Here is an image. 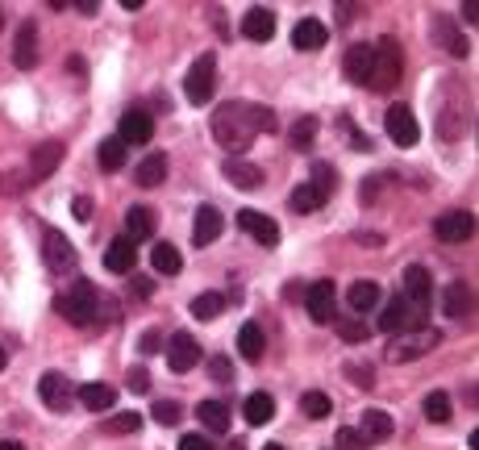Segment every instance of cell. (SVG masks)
Segmentation results:
<instances>
[{
	"instance_id": "obj_1",
	"label": "cell",
	"mask_w": 479,
	"mask_h": 450,
	"mask_svg": "<svg viewBox=\"0 0 479 450\" xmlns=\"http://www.w3.org/2000/svg\"><path fill=\"white\" fill-rule=\"evenodd\" d=\"M275 126H280L275 113L267 105H255V100H225V105H217L213 121H209L217 147L234 159L242 155V150H250V142H255L259 134H271Z\"/></svg>"
},
{
	"instance_id": "obj_2",
	"label": "cell",
	"mask_w": 479,
	"mask_h": 450,
	"mask_svg": "<svg viewBox=\"0 0 479 450\" xmlns=\"http://www.w3.org/2000/svg\"><path fill=\"white\" fill-rule=\"evenodd\" d=\"M55 309H59V317L71 325H92L100 317V292L88 280H76L71 288H63V292L55 296Z\"/></svg>"
},
{
	"instance_id": "obj_3",
	"label": "cell",
	"mask_w": 479,
	"mask_h": 450,
	"mask_svg": "<svg viewBox=\"0 0 479 450\" xmlns=\"http://www.w3.org/2000/svg\"><path fill=\"white\" fill-rule=\"evenodd\" d=\"M404 76V55H401V42L396 38H383L375 46V59H372V79H367V88L372 92H392L401 84Z\"/></svg>"
},
{
	"instance_id": "obj_4",
	"label": "cell",
	"mask_w": 479,
	"mask_h": 450,
	"mask_svg": "<svg viewBox=\"0 0 479 450\" xmlns=\"http://www.w3.org/2000/svg\"><path fill=\"white\" fill-rule=\"evenodd\" d=\"M213 88H217V55H196V63L188 67V79H184V92L192 105H209L213 100Z\"/></svg>"
},
{
	"instance_id": "obj_5",
	"label": "cell",
	"mask_w": 479,
	"mask_h": 450,
	"mask_svg": "<svg viewBox=\"0 0 479 450\" xmlns=\"http://www.w3.org/2000/svg\"><path fill=\"white\" fill-rule=\"evenodd\" d=\"M38 396H42V404H46L50 413H71L76 409V384L67 380L63 372H46L38 380Z\"/></svg>"
},
{
	"instance_id": "obj_6",
	"label": "cell",
	"mask_w": 479,
	"mask_h": 450,
	"mask_svg": "<svg viewBox=\"0 0 479 450\" xmlns=\"http://www.w3.org/2000/svg\"><path fill=\"white\" fill-rule=\"evenodd\" d=\"M42 259H46L50 275H71V271H76V263H79L76 246H71L59 230H50V234L42 238Z\"/></svg>"
},
{
	"instance_id": "obj_7",
	"label": "cell",
	"mask_w": 479,
	"mask_h": 450,
	"mask_svg": "<svg viewBox=\"0 0 479 450\" xmlns=\"http://www.w3.org/2000/svg\"><path fill=\"white\" fill-rule=\"evenodd\" d=\"M417 325H421V309H417V304H409L404 296L383 301V309H380V330L383 333H404V330H417Z\"/></svg>"
},
{
	"instance_id": "obj_8",
	"label": "cell",
	"mask_w": 479,
	"mask_h": 450,
	"mask_svg": "<svg viewBox=\"0 0 479 450\" xmlns=\"http://www.w3.org/2000/svg\"><path fill=\"white\" fill-rule=\"evenodd\" d=\"M304 313L313 317L317 325H330L338 317V292H333L330 280H317L309 292H304Z\"/></svg>"
},
{
	"instance_id": "obj_9",
	"label": "cell",
	"mask_w": 479,
	"mask_h": 450,
	"mask_svg": "<svg viewBox=\"0 0 479 450\" xmlns=\"http://www.w3.org/2000/svg\"><path fill=\"white\" fill-rule=\"evenodd\" d=\"M388 134L396 147H417V138H421V126H417V113H413L409 105H388Z\"/></svg>"
},
{
	"instance_id": "obj_10",
	"label": "cell",
	"mask_w": 479,
	"mask_h": 450,
	"mask_svg": "<svg viewBox=\"0 0 479 450\" xmlns=\"http://www.w3.org/2000/svg\"><path fill=\"white\" fill-rule=\"evenodd\" d=\"M63 142H42V147H34V155H30V167H25V179L30 184H42L46 176H55L59 171V163H63Z\"/></svg>"
},
{
	"instance_id": "obj_11",
	"label": "cell",
	"mask_w": 479,
	"mask_h": 450,
	"mask_svg": "<svg viewBox=\"0 0 479 450\" xmlns=\"http://www.w3.org/2000/svg\"><path fill=\"white\" fill-rule=\"evenodd\" d=\"M433 234H438L442 242H467V238H475V217H471L467 209H450V213H442L438 221H433Z\"/></svg>"
},
{
	"instance_id": "obj_12",
	"label": "cell",
	"mask_w": 479,
	"mask_h": 450,
	"mask_svg": "<svg viewBox=\"0 0 479 450\" xmlns=\"http://www.w3.org/2000/svg\"><path fill=\"white\" fill-rule=\"evenodd\" d=\"M196 363H200V343H196L192 333H176L167 343V367L176 375H184V372H192Z\"/></svg>"
},
{
	"instance_id": "obj_13",
	"label": "cell",
	"mask_w": 479,
	"mask_h": 450,
	"mask_svg": "<svg viewBox=\"0 0 479 450\" xmlns=\"http://www.w3.org/2000/svg\"><path fill=\"white\" fill-rule=\"evenodd\" d=\"M117 138L126 142V147H147L150 138H155V121H150V113H142V108H126Z\"/></svg>"
},
{
	"instance_id": "obj_14",
	"label": "cell",
	"mask_w": 479,
	"mask_h": 450,
	"mask_svg": "<svg viewBox=\"0 0 479 450\" xmlns=\"http://www.w3.org/2000/svg\"><path fill=\"white\" fill-rule=\"evenodd\" d=\"M238 230L250 234L259 246H275V242H280V225H275L267 213H255V209H242V213H238Z\"/></svg>"
},
{
	"instance_id": "obj_15",
	"label": "cell",
	"mask_w": 479,
	"mask_h": 450,
	"mask_svg": "<svg viewBox=\"0 0 479 450\" xmlns=\"http://www.w3.org/2000/svg\"><path fill=\"white\" fill-rule=\"evenodd\" d=\"M13 63H17V71L38 67V26L34 21H21L17 42H13Z\"/></svg>"
},
{
	"instance_id": "obj_16",
	"label": "cell",
	"mask_w": 479,
	"mask_h": 450,
	"mask_svg": "<svg viewBox=\"0 0 479 450\" xmlns=\"http://www.w3.org/2000/svg\"><path fill=\"white\" fill-rule=\"evenodd\" d=\"M433 346H438V330H421V338H417V333H413V338H392L388 359L404 363V359H417V354L433 351Z\"/></svg>"
},
{
	"instance_id": "obj_17",
	"label": "cell",
	"mask_w": 479,
	"mask_h": 450,
	"mask_svg": "<svg viewBox=\"0 0 479 450\" xmlns=\"http://www.w3.org/2000/svg\"><path fill=\"white\" fill-rule=\"evenodd\" d=\"M430 296H433V280H430V271H425L421 263L404 267V301H409V304H417L421 313H425V304H430Z\"/></svg>"
},
{
	"instance_id": "obj_18",
	"label": "cell",
	"mask_w": 479,
	"mask_h": 450,
	"mask_svg": "<svg viewBox=\"0 0 479 450\" xmlns=\"http://www.w3.org/2000/svg\"><path fill=\"white\" fill-rule=\"evenodd\" d=\"M471 309H475V292H471L463 280H450L446 288H442V313L446 317H471Z\"/></svg>"
},
{
	"instance_id": "obj_19",
	"label": "cell",
	"mask_w": 479,
	"mask_h": 450,
	"mask_svg": "<svg viewBox=\"0 0 479 450\" xmlns=\"http://www.w3.org/2000/svg\"><path fill=\"white\" fill-rule=\"evenodd\" d=\"M372 59H375V46H351L342 59V76L351 79V84H362L367 88V79H372Z\"/></svg>"
},
{
	"instance_id": "obj_20",
	"label": "cell",
	"mask_w": 479,
	"mask_h": 450,
	"mask_svg": "<svg viewBox=\"0 0 479 450\" xmlns=\"http://www.w3.org/2000/svg\"><path fill=\"white\" fill-rule=\"evenodd\" d=\"M221 209L217 205H200L196 209V225H192V242L196 246H213L221 238Z\"/></svg>"
},
{
	"instance_id": "obj_21",
	"label": "cell",
	"mask_w": 479,
	"mask_h": 450,
	"mask_svg": "<svg viewBox=\"0 0 479 450\" xmlns=\"http://www.w3.org/2000/svg\"><path fill=\"white\" fill-rule=\"evenodd\" d=\"M242 38L259 42V46H263V42H271L275 38V13L263 9V5H259V9H250L242 17Z\"/></svg>"
},
{
	"instance_id": "obj_22",
	"label": "cell",
	"mask_w": 479,
	"mask_h": 450,
	"mask_svg": "<svg viewBox=\"0 0 479 450\" xmlns=\"http://www.w3.org/2000/svg\"><path fill=\"white\" fill-rule=\"evenodd\" d=\"M155 230H158V217H155V209H150V205H134L126 213V238L134 246L142 242V238H150Z\"/></svg>"
},
{
	"instance_id": "obj_23",
	"label": "cell",
	"mask_w": 479,
	"mask_h": 450,
	"mask_svg": "<svg viewBox=\"0 0 479 450\" xmlns=\"http://www.w3.org/2000/svg\"><path fill=\"white\" fill-rule=\"evenodd\" d=\"M325 42H330V30H325L317 17L296 21V30H292V46L296 50H321Z\"/></svg>"
},
{
	"instance_id": "obj_24",
	"label": "cell",
	"mask_w": 479,
	"mask_h": 450,
	"mask_svg": "<svg viewBox=\"0 0 479 450\" xmlns=\"http://www.w3.org/2000/svg\"><path fill=\"white\" fill-rule=\"evenodd\" d=\"M134 263H138V246L129 242V238H117V242L105 251V271H113V275H129Z\"/></svg>"
},
{
	"instance_id": "obj_25",
	"label": "cell",
	"mask_w": 479,
	"mask_h": 450,
	"mask_svg": "<svg viewBox=\"0 0 479 450\" xmlns=\"http://www.w3.org/2000/svg\"><path fill=\"white\" fill-rule=\"evenodd\" d=\"M76 404H84L92 413H108L117 404V392L108 388V384H84V388H76Z\"/></svg>"
},
{
	"instance_id": "obj_26",
	"label": "cell",
	"mask_w": 479,
	"mask_h": 450,
	"mask_svg": "<svg viewBox=\"0 0 479 450\" xmlns=\"http://www.w3.org/2000/svg\"><path fill=\"white\" fill-rule=\"evenodd\" d=\"M225 184H229V188H242V192H250V188L263 184V171H259L255 163L229 159V163H225Z\"/></svg>"
},
{
	"instance_id": "obj_27",
	"label": "cell",
	"mask_w": 479,
	"mask_h": 450,
	"mask_svg": "<svg viewBox=\"0 0 479 450\" xmlns=\"http://www.w3.org/2000/svg\"><path fill=\"white\" fill-rule=\"evenodd\" d=\"M163 179H167V155L163 150H155V155H147L142 163H138V171H134L138 188H158Z\"/></svg>"
},
{
	"instance_id": "obj_28",
	"label": "cell",
	"mask_w": 479,
	"mask_h": 450,
	"mask_svg": "<svg viewBox=\"0 0 479 450\" xmlns=\"http://www.w3.org/2000/svg\"><path fill=\"white\" fill-rule=\"evenodd\" d=\"M242 417H246V425H267V421L275 417L271 392H250V396L242 401Z\"/></svg>"
},
{
	"instance_id": "obj_29",
	"label": "cell",
	"mask_w": 479,
	"mask_h": 450,
	"mask_svg": "<svg viewBox=\"0 0 479 450\" xmlns=\"http://www.w3.org/2000/svg\"><path fill=\"white\" fill-rule=\"evenodd\" d=\"M433 34H438V46L442 50H450V55H454V59H463V55H467V38H463V30L459 26H450L446 17H433Z\"/></svg>"
},
{
	"instance_id": "obj_30",
	"label": "cell",
	"mask_w": 479,
	"mask_h": 450,
	"mask_svg": "<svg viewBox=\"0 0 479 450\" xmlns=\"http://www.w3.org/2000/svg\"><path fill=\"white\" fill-rule=\"evenodd\" d=\"M196 417H200V425L213 430V434L229 430V404H225V401H200V404H196Z\"/></svg>"
},
{
	"instance_id": "obj_31",
	"label": "cell",
	"mask_w": 479,
	"mask_h": 450,
	"mask_svg": "<svg viewBox=\"0 0 479 450\" xmlns=\"http://www.w3.org/2000/svg\"><path fill=\"white\" fill-rule=\"evenodd\" d=\"M359 430H362V438H367V442H383V438H392L396 421H392L383 409H367V413H362V425H359Z\"/></svg>"
},
{
	"instance_id": "obj_32",
	"label": "cell",
	"mask_w": 479,
	"mask_h": 450,
	"mask_svg": "<svg viewBox=\"0 0 479 450\" xmlns=\"http://www.w3.org/2000/svg\"><path fill=\"white\" fill-rule=\"evenodd\" d=\"M263 351H267V338H263V330H259L255 322H246L242 330H238V354L242 359H263Z\"/></svg>"
},
{
	"instance_id": "obj_33",
	"label": "cell",
	"mask_w": 479,
	"mask_h": 450,
	"mask_svg": "<svg viewBox=\"0 0 479 450\" xmlns=\"http://www.w3.org/2000/svg\"><path fill=\"white\" fill-rule=\"evenodd\" d=\"M150 267L163 275H179L184 271V259H179V251L171 242H155L150 246Z\"/></svg>"
},
{
	"instance_id": "obj_34",
	"label": "cell",
	"mask_w": 479,
	"mask_h": 450,
	"mask_svg": "<svg viewBox=\"0 0 479 450\" xmlns=\"http://www.w3.org/2000/svg\"><path fill=\"white\" fill-rule=\"evenodd\" d=\"M229 304H225V296L221 292H200L192 301V317L196 322H213V317H221Z\"/></svg>"
},
{
	"instance_id": "obj_35",
	"label": "cell",
	"mask_w": 479,
	"mask_h": 450,
	"mask_svg": "<svg viewBox=\"0 0 479 450\" xmlns=\"http://www.w3.org/2000/svg\"><path fill=\"white\" fill-rule=\"evenodd\" d=\"M288 142H292V150H313V142H317V118H296L292 129H288Z\"/></svg>"
},
{
	"instance_id": "obj_36",
	"label": "cell",
	"mask_w": 479,
	"mask_h": 450,
	"mask_svg": "<svg viewBox=\"0 0 479 450\" xmlns=\"http://www.w3.org/2000/svg\"><path fill=\"white\" fill-rule=\"evenodd\" d=\"M375 304H380V288H375L372 280L351 284V309H354V313H372Z\"/></svg>"
},
{
	"instance_id": "obj_37",
	"label": "cell",
	"mask_w": 479,
	"mask_h": 450,
	"mask_svg": "<svg viewBox=\"0 0 479 450\" xmlns=\"http://www.w3.org/2000/svg\"><path fill=\"white\" fill-rule=\"evenodd\" d=\"M321 205H325V196L317 192L313 184H301V188H292V209H296V213H301V217L317 213V209H321Z\"/></svg>"
},
{
	"instance_id": "obj_38",
	"label": "cell",
	"mask_w": 479,
	"mask_h": 450,
	"mask_svg": "<svg viewBox=\"0 0 479 450\" xmlns=\"http://www.w3.org/2000/svg\"><path fill=\"white\" fill-rule=\"evenodd\" d=\"M126 155H129V147L121 142V138H105V142H100V167H105V171L126 167Z\"/></svg>"
},
{
	"instance_id": "obj_39",
	"label": "cell",
	"mask_w": 479,
	"mask_h": 450,
	"mask_svg": "<svg viewBox=\"0 0 479 450\" xmlns=\"http://www.w3.org/2000/svg\"><path fill=\"white\" fill-rule=\"evenodd\" d=\"M301 413H304V417H313V421H325L333 413V401L325 396V392H304V396H301Z\"/></svg>"
},
{
	"instance_id": "obj_40",
	"label": "cell",
	"mask_w": 479,
	"mask_h": 450,
	"mask_svg": "<svg viewBox=\"0 0 479 450\" xmlns=\"http://www.w3.org/2000/svg\"><path fill=\"white\" fill-rule=\"evenodd\" d=\"M450 413H454V409H450V396H446V392H430V396H425V417H430L433 425H446Z\"/></svg>"
},
{
	"instance_id": "obj_41",
	"label": "cell",
	"mask_w": 479,
	"mask_h": 450,
	"mask_svg": "<svg viewBox=\"0 0 479 450\" xmlns=\"http://www.w3.org/2000/svg\"><path fill=\"white\" fill-rule=\"evenodd\" d=\"M309 184H313L317 192H321L325 200H330V192L338 188V176H333V167H330V163H317V167H313V179H309Z\"/></svg>"
},
{
	"instance_id": "obj_42",
	"label": "cell",
	"mask_w": 479,
	"mask_h": 450,
	"mask_svg": "<svg viewBox=\"0 0 479 450\" xmlns=\"http://www.w3.org/2000/svg\"><path fill=\"white\" fill-rule=\"evenodd\" d=\"M105 430L108 434H138L142 430V417H138V413H117V417L105 421Z\"/></svg>"
},
{
	"instance_id": "obj_43",
	"label": "cell",
	"mask_w": 479,
	"mask_h": 450,
	"mask_svg": "<svg viewBox=\"0 0 479 450\" xmlns=\"http://www.w3.org/2000/svg\"><path fill=\"white\" fill-rule=\"evenodd\" d=\"M150 417H155L158 425H179V417H184V409H179L176 401H158V404H150Z\"/></svg>"
},
{
	"instance_id": "obj_44",
	"label": "cell",
	"mask_w": 479,
	"mask_h": 450,
	"mask_svg": "<svg viewBox=\"0 0 479 450\" xmlns=\"http://www.w3.org/2000/svg\"><path fill=\"white\" fill-rule=\"evenodd\" d=\"M338 446L342 450H372V442L362 438V430H351V425H346V430H338Z\"/></svg>"
},
{
	"instance_id": "obj_45",
	"label": "cell",
	"mask_w": 479,
	"mask_h": 450,
	"mask_svg": "<svg viewBox=\"0 0 479 450\" xmlns=\"http://www.w3.org/2000/svg\"><path fill=\"white\" fill-rule=\"evenodd\" d=\"M209 375L221 380V384H229V380H234V363L225 359V354H217V359H209Z\"/></svg>"
},
{
	"instance_id": "obj_46",
	"label": "cell",
	"mask_w": 479,
	"mask_h": 450,
	"mask_svg": "<svg viewBox=\"0 0 479 450\" xmlns=\"http://www.w3.org/2000/svg\"><path fill=\"white\" fill-rule=\"evenodd\" d=\"M138 351H142V354H158V351H163V333H158V330H147L142 338H138Z\"/></svg>"
},
{
	"instance_id": "obj_47",
	"label": "cell",
	"mask_w": 479,
	"mask_h": 450,
	"mask_svg": "<svg viewBox=\"0 0 479 450\" xmlns=\"http://www.w3.org/2000/svg\"><path fill=\"white\" fill-rule=\"evenodd\" d=\"M338 338H342V343H367V330H362L359 322H342L338 325Z\"/></svg>"
},
{
	"instance_id": "obj_48",
	"label": "cell",
	"mask_w": 479,
	"mask_h": 450,
	"mask_svg": "<svg viewBox=\"0 0 479 450\" xmlns=\"http://www.w3.org/2000/svg\"><path fill=\"white\" fill-rule=\"evenodd\" d=\"M179 450H213V438H205V434H184V438H179Z\"/></svg>"
},
{
	"instance_id": "obj_49",
	"label": "cell",
	"mask_w": 479,
	"mask_h": 450,
	"mask_svg": "<svg viewBox=\"0 0 479 450\" xmlns=\"http://www.w3.org/2000/svg\"><path fill=\"white\" fill-rule=\"evenodd\" d=\"M346 380H354L359 388H372L375 375H372V367H362V363H359V367H346Z\"/></svg>"
},
{
	"instance_id": "obj_50",
	"label": "cell",
	"mask_w": 479,
	"mask_h": 450,
	"mask_svg": "<svg viewBox=\"0 0 479 450\" xmlns=\"http://www.w3.org/2000/svg\"><path fill=\"white\" fill-rule=\"evenodd\" d=\"M71 217H76V221H92V200L88 196H76V200H71Z\"/></svg>"
},
{
	"instance_id": "obj_51",
	"label": "cell",
	"mask_w": 479,
	"mask_h": 450,
	"mask_svg": "<svg viewBox=\"0 0 479 450\" xmlns=\"http://www.w3.org/2000/svg\"><path fill=\"white\" fill-rule=\"evenodd\" d=\"M346 134H351V142H354V147H359V150H372V142H367V138H362L354 126H346Z\"/></svg>"
},
{
	"instance_id": "obj_52",
	"label": "cell",
	"mask_w": 479,
	"mask_h": 450,
	"mask_svg": "<svg viewBox=\"0 0 479 450\" xmlns=\"http://www.w3.org/2000/svg\"><path fill=\"white\" fill-rule=\"evenodd\" d=\"M129 388H134V392H147V372H134V375H129Z\"/></svg>"
},
{
	"instance_id": "obj_53",
	"label": "cell",
	"mask_w": 479,
	"mask_h": 450,
	"mask_svg": "<svg viewBox=\"0 0 479 450\" xmlns=\"http://www.w3.org/2000/svg\"><path fill=\"white\" fill-rule=\"evenodd\" d=\"M150 292H155V288H150V280H142V275H138V280H134V296H150Z\"/></svg>"
},
{
	"instance_id": "obj_54",
	"label": "cell",
	"mask_w": 479,
	"mask_h": 450,
	"mask_svg": "<svg viewBox=\"0 0 479 450\" xmlns=\"http://www.w3.org/2000/svg\"><path fill=\"white\" fill-rule=\"evenodd\" d=\"M463 21H467V26H475V21H479V9H475V5H471V0H467V5H463Z\"/></svg>"
},
{
	"instance_id": "obj_55",
	"label": "cell",
	"mask_w": 479,
	"mask_h": 450,
	"mask_svg": "<svg viewBox=\"0 0 479 450\" xmlns=\"http://www.w3.org/2000/svg\"><path fill=\"white\" fill-rule=\"evenodd\" d=\"M5 367H9V351H5V346H0V372H5Z\"/></svg>"
},
{
	"instance_id": "obj_56",
	"label": "cell",
	"mask_w": 479,
	"mask_h": 450,
	"mask_svg": "<svg viewBox=\"0 0 479 450\" xmlns=\"http://www.w3.org/2000/svg\"><path fill=\"white\" fill-rule=\"evenodd\" d=\"M0 450H25L21 442H0Z\"/></svg>"
},
{
	"instance_id": "obj_57",
	"label": "cell",
	"mask_w": 479,
	"mask_h": 450,
	"mask_svg": "<svg viewBox=\"0 0 479 450\" xmlns=\"http://www.w3.org/2000/svg\"><path fill=\"white\" fill-rule=\"evenodd\" d=\"M263 450H284V446H275V442H271V446H263Z\"/></svg>"
},
{
	"instance_id": "obj_58",
	"label": "cell",
	"mask_w": 479,
	"mask_h": 450,
	"mask_svg": "<svg viewBox=\"0 0 479 450\" xmlns=\"http://www.w3.org/2000/svg\"><path fill=\"white\" fill-rule=\"evenodd\" d=\"M0 26H5V13H0Z\"/></svg>"
}]
</instances>
